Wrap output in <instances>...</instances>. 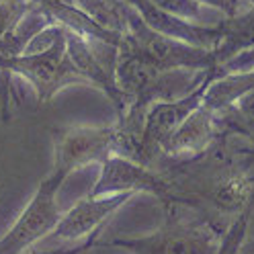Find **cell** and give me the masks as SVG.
I'll list each match as a JSON object with an SVG mask.
<instances>
[{
    "instance_id": "10",
    "label": "cell",
    "mask_w": 254,
    "mask_h": 254,
    "mask_svg": "<svg viewBox=\"0 0 254 254\" xmlns=\"http://www.w3.org/2000/svg\"><path fill=\"white\" fill-rule=\"evenodd\" d=\"M221 135H224V131H221L217 113L207 107H203L201 103V107L195 109L185 119V123L174 131V135L166 141V146L162 150V158H168V160L193 158L205 152Z\"/></svg>"
},
{
    "instance_id": "8",
    "label": "cell",
    "mask_w": 254,
    "mask_h": 254,
    "mask_svg": "<svg viewBox=\"0 0 254 254\" xmlns=\"http://www.w3.org/2000/svg\"><path fill=\"white\" fill-rule=\"evenodd\" d=\"M131 197L133 195L129 193L107 195V197H90V195L82 197L68 211H64L56 230L50 234V240L66 246L88 240L90 236L99 234L101 228L109 221V217L119 207H123Z\"/></svg>"
},
{
    "instance_id": "12",
    "label": "cell",
    "mask_w": 254,
    "mask_h": 254,
    "mask_svg": "<svg viewBox=\"0 0 254 254\" xmlns=\"http://www.w3.org/2000/svg\"><path fill=\"white\" fill-rule=\"evenodd\" d=\"M224 135H240L254 139V90L238 99L232 107L217 113Z\"/></svg>"
},
{
    "instance_id": "14",
    "label": "cell",
    "mask_w": 254,
    "mask_h": 254,
    "mask_svg": "<svg viewBox=\"0 0 254 254\" xmlns=\"http://www.w3.org/2000/svg\"><path fill=\"white\" fill-rule=\"evenodd\" d=\"M150 2L185 21L209 25L205 23V4H201L199 0H150Z\"/></svg>"
},
{
    "instance_id": "2",
    "label": "cell",
    "mask_w": 254,
    "mask_h": 254,
    "mask_svg": "<svg viewBox=\"0 0 254 254\" xmlns=\"http://www.w3.org/2000/svg\"><path fill=\"white\" fill-rule=\"evenodd\" d=\"M62 27V25H60ZM0 74L4 80L14 74L33 86L39 103H50L56 92L70 84H84L82 76L74 70L66 54V29L43 50L29 52L17 58H0Z\"/></svg>"
},
{
    "instance_id": "11",
    "label": "cell",
    "mask_w": 254,
    "mask_h": 254,
    "mask_svg": "<svg viewBox=\"0 0 254 254\" xmlns=\"http://www.w3.org/2000/svg\"><path fill=\"white\" fill-rule=\"evenodd\" d=\"M221 29H224L221 41L213 47L217 68L254 47V6L234 17H226L221 21Z\"/></svg>"
},
{
    "instance_id": "16",
    "label": "cell",
    "mask_w": 254,
    "mask_h": 254,
    "mask_svg": "<svg viewBox=\"0 0 254 254\" xmlns=\"http://www.w3.org/2000/svg\"><path fill=\"white\" fill-rule=\"evenodd\" d=\"M242 2H248L250 6H254V0H242Z\"/></svg>"
},
{
    "instance_id": "3",
    "label": "cell",
    "mask_w": 254,
    "mask_h": 254,
    "mask_svg": "<svg viewBox=\"0 0 254 254\" xmlns=\"http://www.w3.org/2000/svg\"><path fill=\"white\" fill-rule=\"evenodd\" d=\"M68 179L66 170L54 168L52 174L39 183L33 199L10 226V230L0 236V254H27L39 240L50 236L64 211L58 207V190Z\"/></svg>"
},
{
    "instance_id": "5",
    "label": "cell",
    "mask_w": 254,
    "mask_h": 254,
    "mask_svg": "<svg viewBox=\"0 0 254 254\" xmlns=\"http://www.w3.org/2000/svg\"><path fill=\"white\" fill-rule=\"evenodd\" d=\"M221 72L219 68H209L203 80L187 94L172 101H160L154 103L148 113H146V125H144V148H146V160L148 166H156L162 158V150L166 141L174 135V131L185 123V119L193 113L195 109L201 107L205 92H207L209 84L219 78Z\"/></svg>"
},
{
    "instance_id": "7",
    "label": "cell",
    "mask_w": 254,
    "mask_h": 254,
    "mask_svg": "<svg viewBox=\"0 0 254 254\" xmlns=\"http://www.w3.org/2000/svg\"><path fill=\"white\" fill-rule=\"evenodd\" d=\"M150 193L160 203L168 199V179L160 168L144 166L123 156H109L101 164V177L88 190L90 197Z\"/></svg>"
},
{
    "instance_id": "6",
    "label": "cell",
    "mask_w": 254,
    "mask_h": 254,
    "mask_svg": "<svg viewBox=\"0 0 254 254\" xmlns=\"http://www.w3.org/2000/svg\"><path fill=\"white\" fill-rule=\"evenodd\" d=\"M115 123L76 125L54 131V168L72 174L88 164H103L113 156Z\"/></svg>"
},
{
    "instance_id": "15",
    "label": "cell",
    "mask_w": 254,
    "mask_h": 254,
    "mask_svg": "<svg viewBox=\"0 0 254 254\" xmlns=\"http://www.w3.org/2000/svg\"><path fill=\"white\" fill-rule=\"evenodd\" d=\"M250 68H254V47L248 52H244V54H240V56L232 58L230 62L224 64V66H219V72H221V76H224V74H230V72H244V70H250Z\"/></svg>"
},
{
    "instance_id": "13",
    "label": "cell",
    "mask_w": 254,
    "mask_h": 254,
    "mask_svg": "<svg viewBox=\"0 0 254 254\" xmlns=\"http://www.w3.org/2000/svg\"><path fill=\"white\" fill-rule=\"evenodd\" d=\"M248 224H250V207L240 211L228 224L215 254H240L244 240H246V234H248Z\"/></svg>"
},
{
    "instance_id": "4",
    "label": "cell",
    "mask_w": 254,
    "mask_h": 254,
    "mask_svg": "<svg viewBox=\"0 0 254 254\" xmlns=\"http://www.w3.org/2000/svg\"><path fill=\"white\" fill-rule=\"evenodd\" d=\"M123 41L162 72H172V70L201 72L215 68L213 50H205V47H197L166 37L162 33H156L154 29H150L139 19V14L133 8L129 14V23H127V31L123 33Z\"/></svg>"
},
{
    "instance_id": "1",
    "label": "cell",
    "mask_w": 254,
    "mask_h": 254,
    "mask_svg": "<svg viewBox=\"0 0 254 254\" xmlns=\"http://www.w3.org/2000/svg\"><path fill=\"white\" fill-rule=\"evenodd\" d=\"M226 228L187 205L164 203V221L156 232L97 240L94 248H121L131 254H215Z\"/></svg>"
},
{
    "instance_id": "9",
    "label": "cell",
    "mask_w": 254,
    "mask_h": 254,
    "mask_svg": "<svg viewBox=\"0 0 254 254\" xmlns=\"http://www.w3.org/2000/svg\"><path fill=\"white\" fill-rule=\"evenodd\" d=\"M127 4H129L139 14V19L150 29H154L156 33H162L166 37L179 39V41H185L190 45L213 50V47L221 41V35H224L221 21L213 23V25L190 23V21H185L181 17H174V14L158 8L156 4L150 2V0H127Z\"/></svg>"
}]
</instances>
